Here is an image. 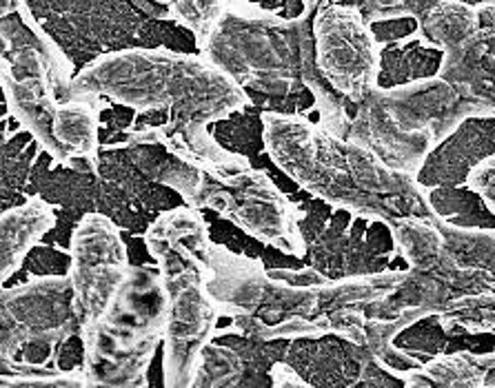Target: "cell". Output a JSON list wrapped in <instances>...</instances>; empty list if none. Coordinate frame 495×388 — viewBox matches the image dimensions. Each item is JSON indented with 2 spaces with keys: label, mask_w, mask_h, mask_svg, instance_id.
<instances>
[{
  "label": "cell",
  "mask_w": 495,
  "mask_h": 388,
  "mask_svg": "<svg viewBox=\"0 0 495 388\" xmlns=\"http://www.w3.org/2000/svg\"><path fill=\"white\" fill-rule=\"evenodd\" d=\"M469 187L480 193L493 211V158H487L482 164L473 169L469 176Z\"/></svg>",
  "instance_id": "6da1fadb"
},
{
  "label": "cell",
  "mask_w": 495,
  "mask_h": 388,
  "mask_svg": "<svg viewBox=\"0 0 495 388\" xmlns=\"http://www.w3.org/2000/svg\"><path fill=\"white\" fill-rule=\"evenodd\" d=\"M271 375H273L275 386H302V384H305L300 377H295L293 370H291L289 366H285V364L273 366V373H271Z\"/></svg>",
  "instance_id": "7a4b0ae2"
}]
</instances>
